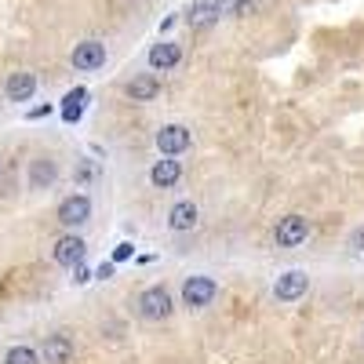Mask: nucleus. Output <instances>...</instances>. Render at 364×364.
<instances>
[{"label":"nucleus","mask_w":364,"mask_h":364,"mask_svg":"<svg viewBox=\"0 0 364 364\" xmlns=\"http://www.w3.org/2000/svg\"><path fill=\"white\" fill-rule=\"evenodd\" d=\"M55 178H58V168H55L51 157H37L33 164H29V186L33 190H48Z\"/></svg>","instance_id":"15"},{"label":"nucleus","mask_w":364,"mask_h":364,"mask_svg":"<svg viewBox=\"0 0 364 364\" xmlns=\"http://www.w3.org/2000/svg\"><path fill=\"white\" fill-rule=\"evenodd\" d=\"M306 237H310V219H302V215H284L277 230H273V240L281 248H299Z\"/></svg>","instance_id":"5"},{"label":"nucleus","mask_w":364,"mask_h":364,"mask_svg":"<svg viewBox=\"0 0 364 364\" xmlns=\"http://www.w3.org/2000/svg\"><path fill=\"white\" fill-rule=\"evenodd\" d=\"M178 63H182V48H178L175 41H161V44L149 48V66H154L157 73H168V70H175Z\"/></svg>","instance_id":"10"},{"label":"nucleus","mask_w":364,"mask_h":364,"mask_svg":"<svg viewBox=\"0 0 364 364\" xmlns=\"http://www.w3.org/2000/svg\"><path fill=\"white\" fill-rule=\"evenodd\" d=\"M87 219H91V200L84 193H73V197H66L63 204H58V223H63L66 230H77Z\"/></svg>","instance_id":"6"},{"label":"nucleus","mask_w":364,"mask_h":364,"mask_svg":"<svg viewBox=\"0 0 364 364\" xmlns=\"http://www.w3.org/2000/svg\"><path fill=\"white\" fill-rule=\"evenodd\" d=\"M84 99H87V91H84V87L70 91V95L63 99V102H66V106H63V117H66V120H77V117H80V102H84Z\"/></svg>","instance_id":"17"},{"label":"nucleus","mask_w":364,"mask_h":364,"mask_svg":"<svg viewBox=\"0 0 364 364\" xmlns=\"http://www.w3.org/2000/svg\"><path fill=\"white\" fill-rule=\"evenodd\" d=\"M73 269H77V277H73L77 284H84V281H91V273H87V266H84V262H80V266H73Z\"/></svg>","instance_id":"22"},{"label":"nucleus","mask_w":364,"mask_h":364,"mask_svg":"<svg viewBox=\"0 0 364 364\" xmlns=\"http://www.w3.org/2000/svg\"><path fill=\"white\" fill-rule=\"evenodd\" d=\"M252 4H255V0H233L230 11H237V15H248V11H252Z\"/></svg>","instance_id":"19"},{"label":"nucleus","mask_w":364,"mask_h":364,"mask_svg":"<svg viewBox=\"0 0 364 364\" xmlns=\"http://www.w3.org/2000/svg\"><path fill=\"white\" fill-rule=\"evenodd\" d=\"M139 317L142 321H168L171 317V291L164 288V284H154V288H146L142 295H139Z\"/></svg>","instance_id":"1"},{"label":"nucleus","mask_w":364,"mask_h":364,"mask_svg":"<svg viewBox=\"0 0 364 364\" xmlns=\"http://www.w3.org/2000/svg\"><path fill=\"white\" fill-rule=\"evenodd\" d=\"M193 142L190 128L186 124H164L157 132V149H161V157H178V154H186Z\"/></svg>","instance_id":"4"},{"label":"nucleus","mask_w":364,"mask_h":364,"mask_svg":"<svg viewBox=\"0 0 364 364\" xmlns=\"http://www.w3.org/2000/svg\"><path fill=\"white\" fill-rule=\"evenodd\" d=\"M84 255H87V245H84L77 233L58 237V240H55V248H51V259H55L58 266H80Z\"/></svg>","instance_id":"7"},{"label":"nucleus","mask_w":364,"mask_h":364,"mask_svg":"<svg viewBox=\"0 0 364 364\" xmlns=\"http://www.w3.org/2000/svg\"><path fill=\"white\" fill-rule=\"evenodd\" d=\"M306 291H310V277L302 269H288L284 277L273 284V295H277L281 302H295V299H302Z\"/></svg>","instance_id":"8"},{"label":"nucleus","mask_w":364,"mask_h":364,"mask_svg":"<svg viewBox=\"0 0 364 364\" xmlns=\"http://www.w3.org/2000/svg\"><path fill=\"white\" fill-rule=\"evenodd\" d=\"M91 175H95V164H80V168H77V178H80V182H87Z\"/></svg>","instance_id":"21"},{"label":"nucleus","mask_w":364,"mask_h":364,"mask_svg":"<svg viewBox=\"0 0 364 364\" xmlns=\"http://www.w3.org/2000/svg\"><path fill=\"white\" fill-rule=\"evenodd\" d=\"M70 63H73V70H80V73L102 70V66H106V44H102V41H80V44L73 48V55H70Z\"/></svg>","instance_id":"3"},{"label":"nucleus","mask_w":364,"mask_h":364,"mask_svg":"<svg viewBox=\"0 0 364 364\" xmlns=\"http://www.w3.org/2000/svg\"><path fill=\"white\" fill-rule=\"evenodd\" d=\"M44 364H70L73 360V339L70 336H48L41 346Z\"/></svg>","instance_id":"13"},{"label":"nucleus","mask_w":364,"mask_h":364,"mask_svg":"<svg viewBox=\"0 0 364 364\" xmlns=\"http://www.w3.org/2000/svg\"><path fill=\"white\" fill-rule=\"evenodd\" d=\"M219 15H223V11H219L215 4H211V0H197V4L190 8V15H186V18H190V26H197V29H208V26L215 22Z\"/></svg>","instance_id":"16"},{"label":"nucleus","mask_w":364,"mask_h":364,"mask_svg":"<svg viewBox=\"0 0 364 364\" xmlns=\"http://www.w3.org/2000/svg\"><path fill=\"white\" fill-rule=\"evenodd\" d=\"M124 95H128L132 102H154V99L161 95V80H157L154 73H139V77H132V80L124 84Z\"/></svg>","instance_id":"9"},{"label":"nucleus","mask_w":364,"mask_h":364,"mask_svg":"<svg viewBox=\"0 0 364 364\" xmlns=\"http://www.w3.org/2000/svg\"><path fill=\"white\" fill-rule=\"evenodd\" d=\"M215 295H219V284L211 277H186L182 281V306L186 310H204Z\"/></svg>","instance_id":"2"},{"label":"nucleus","mask_w":364,"mask_h":364,"mask_svg":"<svg viewBox=\"0 0 364 364\" xmlns=\"http://www.w3.org/2000/svg\"><path fill=\"white\" fill-rule=\"evenodd\" d=\"M4 95H8V102H29L37 95V77L33 73H11L8 77V84H4Z\"/></svg>","instance_id":"11"},{"label":"nucleus","mask_w":364,"mask_h":364,"mask_svg":"<svg viewBox=\"0 0 364 364\" xmlns=\"http://www.w3.org/2000/svg\"><path fill=\"white\" fill-rule=\"evenodd\" d=\"M48 113H51V106H37V109H33V113H29V117H33V120H37V117H48Z\"/></svg>","instance_id":"25"},{"label":"nucleus","mask_w":364,"mask_h":364,"mask_svg":"<svg viewBox=\"0 0 364 364\" xmlns=\"http://www.w3.org/2000/svg\"><path fill=\"white\" fill-rule=\"evenodd\" d=\"M37 360H41L37 350H29V346H11L4 353V364H37Z\"/></svg>","instance_id":"18"},{"label":"nucleus","mask_w":364,"mask_h":364,"mask_svg":"<svg viewBox=\"0 0 364 364\" xmlns=\"http://www.w3.org/2000/svg\"><path fill=\"white\" fill-rule=\"evenodd\" d=\"M197 223H200V211H197L193 200H178V204L168 211V226H171L175 233H190Z\"/></svg>","instance_id":"12"},{"label":"nucleus","mask_w":364,"mask_h":364,"mask_svg":"<svg viewBox=\"0 0 364 364\" xmlns=\"http://www.w3.org/2000/svg\"><path fill=\"white\" fill-rule=\"evenodd\" d=\"M132 252H135V248H132V245H120V248H117V252H113V262H124V259H128V255H132Z\"/></svg>","instance_id":"20"},{"label":"nucleus","mask_w":364,"mask_h":364,"mask_svg":"<svg viewBox=\"0 0 364 364\" xmlns=\"http://www.w3.org/2000/svg\"><path fill=\"white\" fill-rule=\"evenodd\" d=\"M350 245H353L357 252H364V226H360V230L353 233V240H350Z\"/></svg>","instance_id":"23"},{"label":"nucleus","mask_w":364,"mask_h":364,"mask_svg":"<svg viewBox=\"0 0 364 364\" xmlns=\"http://www.w3.org/2000/svg\"><path fill=\"white\" fill-rule=\"evenodd\" d=\"M95 277H102V281H106V277H113V262H102V266H99V273H95Z\"/></svg>","instance_id":"24"},{"label":"nucleus","mask_w":364,"mask_h":364,"mask_svg":"<svg viewBox=\"0 0 364 364\" xmlns=\"http://www.w3.org/2000/svg\"><path fill=\"white\" fill-rule=\"evenodd\" d=\"M178 178H182V164L171 161V157H161L154 168H149V182H154L157 190H171Z\"/></svg>","instance_id":"14"}]
</instances>
